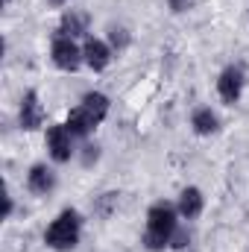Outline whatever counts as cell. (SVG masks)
<instances>
[{"label": "cell", "instance_id": "6", "mask_svg": "<svg viewBox=\"0 0 249 252\" xmlns=\"http://www.w3.org/2000/svg\"><path fill=\"white\" fill-rule=\"evenodd\" d=\"M44 121V112H41V103H38V94L35 91H27L24 103H21V126L24 129H38Z\"/></svg>", "mask_w": 249, "mask_h": 252}, {"label": "cell", "instance_id": "5", "mask_svg": "<svg viewBox=\"0 0 249 252\" xmlns=\"http://www.w3.org/2000/svg\"><path fill=\"white\" fill-rule=\"evenodd\" d=\"M53 62L59 64L62 70H76L79 67V50H76V44H73V38H56L53 41Z\"/></svg>", "mask_w": 249, "mask_h": 252}, {"label": "cell", "instance_id": "11", "mask_svg": "<svg viewBox=\"0 0 249 252\" xmlns=\"http://www.w3.org/2000/svg\"><path fill=\"white\" fill-rule=\"evenodd\" d=\"M53 185H56V179H53V173H50L44 164H35V167L30 170V190H35V193H47Z\"/></svg>", "mask_w": 249, "mask_h": 252}, {"label": "cell", "instance_id": "12", "mask_svg": "<svg viewBox=\"0 0 249 252\" xmlns=\"http://www.w3.org/2000/svg\"><path fill=\"white\" fill-rule=\"evenodd\" d=\"M202 211V193L196 188H187V190H182V199H179V214L182 217H196Z\"/></svg>", "mask_w": 249, "mask_h": 252}, {"label": "cell", "instance_id": "8", "mask_svg": "<svg viewBox=\"0 0 249 252\" xmlns=\"http://www.w3.org/2000/svg\"><path fill=\"white\" fill-rule=\"evenodd\" d=\"M85 27H88V18H85V15L67 12L62 18V24H59V35H62V38H76V35L85 32Z\"/></svg>", "mask_w": 249, "mask_h": 252}, {"label": "cell", "instance_id": "17", "mask_svg": "<svg viewBox=\"0 0 249 252\" xmlns=\"http://www.w3.org/2000/svg\"><path fill=\"white\" fill-rule=\"evenodd\" d=\"M50 3H53V6H62L64 0H50Z\"/></svg>", "mask_w": 249, "mask_h": 252}, {"label": "cell", "instance_id": "2", "mask_svg": "<svg viewBox=\"0 0 249 252\" xmlns=\"http://www.w3.org/2000/svg\"><path fill=\"white\" fill-rule=\"evenodd\" d=\"M44 241H47L50 250H59V252L73 250L76 241H79V214H76V211H62V214L53 220V226L47 229Z\"/></svg>", "mask_w": 249, "mask_h": 252}, {"label": "cell", "instance_id": "15", "mask_svg": "<svg viewBox=\"0 0 249 252\" xmlns=\"http://www.w3.org/2000/svg\"><path fill=\"white\" fill-rule=\"evenodd\" d=\"M112 41H115V44H126V35H124V30H115V32H112Z\"/></svg>", "mask_w": 249, "mask_h": 252}, {"label": "cell", "instance_id": "16", "mask_svg": "<svg viewBox=\"0 0 249 252\" xmlns=\"http://www.w3.org/2000/svg\"><path fill=\"white\" fill-rule=\"evenodd\" d=\"M170 9L173 12H182V9H187V0H170Z\"/></svg>", "mask_w": 249, "mask_h": 252}, {"label": "cell", "instance_id": "7", "mask_svg": "<svg viewBox=\"0 0 249 252\" xmlns=\"http://www.w3.org/2000/svg\"><path fill=\"white\" fill-rule=\"evenodd\" d=\"M82 56H85L88 67H94V70H103V67L109 64V59H112L109 47H106L103 41H97V38H88V41H85V50H82Z\"/></svg>", "mask_w": 249, "mask_h": 252}, {"label": "cell", "instance_id": "10", "mask_svg": "<svg viewBox=\"0 0 249 252\" xmlns=\"http://www.w3.org/2000/svg\"><path fill=\"white\" fill-rule=\"evenodd\" d=\"M82 109L91 115V121H94V124H100V121L109 115V97H103V94H85Z\"/></svg>", "mask_w": 249, "mask_h": 252}, {"label": "cell", "instance_id": "9", "mask_svg": "<svg viewBox=\"0 0 249 252\" xmlns=\"http://www.w3.org/2000/svg\"><path fill=\"white\" fill-rule=\"evenodd\" d=\"M64 126H67V132H70V135H88L97 124H94V121H91V115L79 106V109H73V112L67 115V124H64Z\"/></svg>", "mask_w": 249, "mask_h": 252}, {"label": "cell", "instance_id": "1", "mask_svg": "<svg viewBox=\"0 0 249 252\" xmlns=\"http://www.w3.org/2000/svg\"><path fill=\"white\" fill-rule=\"evenodd\" d=\"M173 229H176V211H173L167 202L153 205L150 214H147V235H144L147 250L158 252V250H164V247H170Z\"/></svg>", "mask_w": 249, "mask_h": 252}, {"label": "cell", "instance_id": "3", "mask_svg": "<svg viewBox=\"0 0 249 252\" xmlns=\"http://www.w3.org/2000/svg\"><path fill=\"white\" fill-rule=\"evenodd\" d=\"M241 88H244V73H241L238 67H226V70L220 73V79H217V91H220V97H223L226 103H238Z\"/></svg>", "mask_w": 249, "mask_h": 252}, {"label": "cell", "instance_id": "14", "mask_svg": "<svg viewBox=\"0 0 249 252\" xmlns=\"http://www.w3.org/2000/svg\"><path fill=\"white\" fill-rule=\"evenodd\" d=\"M187 244V235L182 232V229H173V235H170V247H176V250H182Z\"/></svg>", "mask_w": 249, "mask_h": 252}, {"label": "cell", "instance_id": "4", "mask_svg": "<svg viewBox=\"0 0 249 252\" xmlns=\"http://www.w3.org/2000/svg\"><path fill=\"white\" fill-rule=\"evenodd\" d=\"M47 150H50V156H53L56 161H67V158H70L73 147H70V132H67V126H50V132H47Z\"/></svg>", "mask_w": 249, "mask_h": 252}, {"label": "cell", "instance_id": "13", "mask_svg": "<svg viewBox=\"0 0 249 252\" xmlns=\"http://www.w3.org/2000/svg\"><path fill=\"white\" fill-rule=\"evenodd\" d=\"M193 129H196V135H211L217 129V118L211 115V109H199L193 115Z\"/></svg>", "mask_w": 249, "mask_h": 252}]
</instances>
